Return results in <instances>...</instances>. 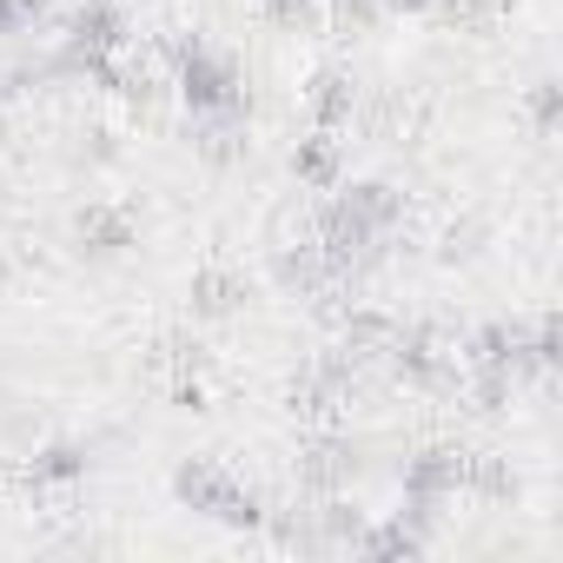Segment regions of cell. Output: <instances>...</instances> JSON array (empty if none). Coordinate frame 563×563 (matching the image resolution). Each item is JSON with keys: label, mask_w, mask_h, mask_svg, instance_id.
I'll return each mask as SVG.
<instances>
[{"label": "cell", "mask_w": 563, "mask_h": 563, "mask_svg": "<svg viewBox=\"0 0 563 563\" xmlns=\"http://www.w3.org/2000/svg\"><path fill=\"white\" fill-rule=\"evenodd\" d=\"M179 93H186L192 113H232L239 107V74H232L225 54L192 41V47H179Z\"/></svg>", "instance_id": "1"}, {"label": "cell", "mask_w": 563, "mask_h": 563, "mask_svg": "<svg viewBox=\"0 0 563 563\" xmlns=\"http://www.w3.org/2000/svg\"><path fill=\"white\" fill-rule=\"evenodd\" d=\"M179 497H186L192 510H206V517L252 523V497H245L225 471H212V464H186V471H179Z\"/></svg>", "instance_id": "2"}, {"label": "cell", "mask_w": 563, "mask_h": 563, "mask_svg": "<svg viewBox=\"0 0 563 563\" xmlns=\"http://www.w3.org/2000/svg\"><path fill=\"white\" fill-rule=\"evenodd\" d=\"M391 219H398V206H391L385 186H352V192H339V206H332V239H339V245H358V239L385 232Z\"/></svg>", "instance_id": "3"}, {"label": "cell", "mask_w": 563, "mask_h": 563, "mask_svg": "<svg viewBox=\"0 0 563 563\" xmlns=\"http://www.w3.org/2000/svg\"><path fill=\"white\" fill-rule=\"evenodd\" d=\"M120 41H126V21H120L113 0H87V8L67 21V47H74V60H87V67H100L107 54H120Z\"/></svg>", "instance_id": "4"}, {"label": "cell", "mask_w": 563, "mask_h": 563, "mask_svg": "<svg viewBox=\"0 0 563 563\" xmlns=\"http://www.w3.org/2000/svg\"><path fill=\"white\" fill-rule=\"evenodd\" d=\"M80 471H87V457H80L74 444H47V451L34 457V477H41V484H67V477H80Z\"/></svg>", "instance_id": "5"}, {"label": "cell", "mask_w": 563, "mask_h": 563, "mask_svg": "<svg viewBox=\"0 0 563 563\" xmlns=\"http://www.w3.org/2000/svg\"><path fill=\"white\" fill-rule=\"evenodd\" d=\"M47 14V0H0V34H27Z\"/></svg>", "instance_id": "6"}, {"label": "cell", "mask_w": 563, "mask_h": 563, "mask_svg": "<svg viewBox=\"0 0 563 563\" xmlns=\"http://www.w3.org/2000/svg\"><path fill=\"white\" fill-rule=\"evenodd\" d=\"M80 232H87V239H107L100 252H113V245H126V219H120V212H93V219H80Z\"/></svg>", "instance_id": "7"}, {"label": "cell", "mask_w": 563, "mask_h": 563, "mask_svg": "<svg viewBox=\"0 0 563 563\" xmlns=\"http://www.w3.org/2000/svg\"><path fill=\"white\" fill-rule=\"evenodd\" d=\"M292 166H299V179H312V186H325V179H332V146L319 140V146H306V153H299Z\"/></svg>", "instance_id": "8"}, {"label": "cell", "mask_w": 563, "mask_h": 563, "mask_svg": "<svg viewBox=\"0 0 563 563\" xmlns=\"http://www.w3.org/2000/svg\"><path fill=\"white\" fill-rule=\"evenodd\" d=\"M265 8H272L278 21H299V14H306V0H265Z\"/></svg>", "instance_id": "9"}, {"label": "cell", "mask_w": 563, "mask_h": 563, "mask_svg": "<svg viewBox=\"0 0 563 563\" xmlns=\"http://www.w3.org/2000/svg\"><path fill=\"white\" fill-rule=\"evenodd\" d=\"M385 8H398V14H418V8H431V0H385Z\"/></svg>", "instance_id": "10"}]
</instances>
